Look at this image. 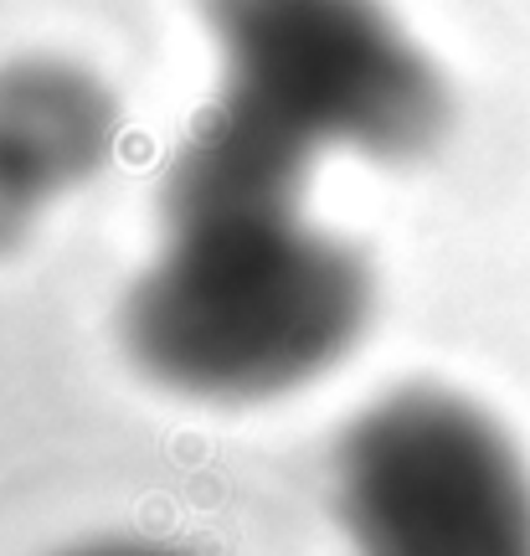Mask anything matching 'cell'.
<instances>
[{
  "mask_svg": "<svg viewBox=\"0 0 530 556\" xmlns=\"http://www.w3.org/2000/svg\"><path fill=\"white\" fill-rule=\"evenodd\" d=\"M315 155L227 103L180 139L160 248L124 299L150 381L191 402H274L319 381L371 325V263L304 212Z\"/></svg>",
  "mask_w": 530,
  "mask_h": 556,
  "instance_id": "cell-1",
  "label": "cell"
},
{
  "mask_svg": "<svg viewBox=\"0 0 530 556\" xmlns=\"http://www.w3.org/2000/svg\"><path fill=\"white\" fill-rule=\"evenodd\" d=\"M114 135V99L78 67L16 62L0 73V176L37 206L99 176Z\"/></svg>",
  "mask_w": 530,
  "mask_h": 556,
  "instance_id": "cell-4",
  "label": "cell"
},
{
  "mask_svg": "<svg viewBox=\"0 0 530 556\" xmlns=\"http://www.w3.org/2000/svg\"><path fill=\"white\" fill-rule=\"evenodd\" d=\"M62 556H191V552H171V546H150V541H99V546H78V552Z\"/></svg>",
  "mask_w": 530,
  "mask_h": 556,
  "instance_id": "cell-6",
  "label": "cell"
},
{
  "mask_svg": "<svg viewBox=\"0 0 530 556\" xmlns=\"http://www.w3.org/2000/svg\"><path fill=\"white\" fill-rule=\"evenodd\" d=\"M237 114L299 144L366 160L428 155L449 135V83L381 0H201Z\"/></svg>",
  "mask_w": 530,
  "mask_h": 556,
  "instance_id": "cell-2",
  "label": "cell"
},
{
  "mask_svg": "<svg viewBox=\"0 0 530 556\" xmlns=\"http://www.w3.org/2000/svg\"><path fill=\"white\" fill-rule=\"evenodd\" d=\"M37 212H41L37 201L21 197L16 186L0 176V253H5V248H16V242L26 238V227L37 222Z\"/></svg>",
  "mask_w": 530,
  "mask_h": 556,
  "instance_id": "cell-5",
  "label": "cell"
},
{
  "mask_svg": "<svg viewBox=\"0 0 530 556\" xmlns=\"http://www.w3.org/2000/svg\"><path fill=\"white\" fill-rule=\"evenodd\" d=\"M351 556H530V458L494 413L449 387H396L330 454Z\"/></svg>",
  "mask_w": 530,
  "mask_h": 556,
  "instance_id": "cell-3",
  "label": "cell"
}]
</instances>
